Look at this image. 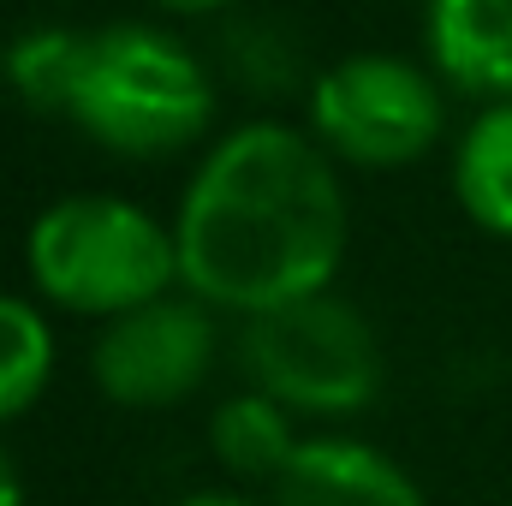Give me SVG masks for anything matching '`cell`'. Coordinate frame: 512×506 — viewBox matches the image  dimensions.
I'll return each instance as SVG.
<instances>
[{
  "label": "cell",
  "mask_w": 512,
  "mask_h": 506,
  "mask_svg": "<svg viewBox=\"0 0 512 506\" xmlns=\"http://www.w3.org/2000/svg\"><path fill=\"white\" fill-rule=\"evenodd\" d=\"M423 48L453 90L483 102L512 96V0H429Z\"/></svg>",
  "instance_id": "cell-8"
},
{
  "label": "cell",
  "mask_w": 512,
  "mask_h": 506,
  "mask_svg": "<svg viewBox=\"0 0 512 506\" xmlns=\"http://www.w3.org/2000/svg\"><path fill=\"white\" fill-rule=\"evenodd\" d=\"M173 506H256V501H245V495H227V489H203V495H185V501H173Z\"/></svg>",
  "instance_id": "cell-15"
},
{
  "label": "cell",
  "mask_w": 512,
  "mask_h": 506,
  "mask_svg": "<svg viewBox=\"0 0 512 506\" xmlns=\"http://www.w3.org/2000/svg\"><path fill=\"white\" fill-rule=\"evenodd\" d=\"M30 286L72 316H120L179 286V233L114 191H72L30 221Z\"/></svg>",
  "instance_id": "cell-3"
},
{
  "label": "cell",
  "mask_w": 512,
  "mask_h": 506,
  "mask_svg": "<svg viewBox=\"0 0 512 506\" xmlns=\"http://www.w3.org/2000/svg\"><path fill=\"white\" fill-rule=\"evenodd\" d=\"M78 54H84V30L36 24V30L12 36V42L0 48V78H6V90H12L30 114L66 120L72 78H78Z\"/></svg>",
  "instance_id": "cell-11"
},
{
  "label": "cell",
  "mask_w": 512,
  "mask_h": 506,
  "mask_svg": "<svg viewBox=\"0 0 512 506\" xmlns=\"http://www.w3.org/2000/svg\"><path fill=\"white\" fill-rule=\"evenodd\" d=\"M54 376V328L30 298L0 292V423L24 417Z\"/></svg>",
  "instance_id": "cell-12"
},
{
  "label": "cell",
  "mask_w": 512,
  "mask_h": 506,
  "mask_svg": "<svg viewBox=\"0 0 512 506\" xmlns=\"http://www.w3.org/2000/svg\"><path fill=\"white\" fill-rule=\"evenodd\" d=\"M0 506H24V477H18V459L6 453V441H0Z\"/></svg>",
  "instance_id": "cell-13"
},
{
  "label": "cell",
  "mask_w": 512,
  "mask_h": 506,
  "mask_svg": "<svg viewBox=\"0 0 512 506\" xmlns=\"http://www.w3.org/2000/svg\"><path fill=\"white\" fill-rule=\"evenodd\" d=\"M215 352H221L215 304H203L197 292H161L102 322L90 346V376L126 411H167L209 381Z\"/></svg>",
  "instance_id": "cell-6"
},
{
  "label": "cell",
  "mask_w": 512,
  "mask_h": 506,
  "mask_svg": "<svg viewBox=\"0 0 512 506\" xmlns=\"http://www.w3.org/2000/svg\"><path fill=\"white\" fill-rule=\"evenodd\" d=\"M453 197L483 233L512 239V96L465 126L453 149Z\"/></svg>",
  "instance_id": "cell-10"
},
{
  "label": "cell",
  "mask_w": 512,
  "mask_h": 506,
  "mask_svg": "<svg viewBox=\"0 0 512 506\" xmlns=\"http://www.w3.org/2000/svg\"><path fill=\"white\" fill-rule=\"evenodd\" d=\"M441 72L382 48L346 54L310 78V131L352 167H411L447 131Z\"/></svg>",
  "instance_id": "cell-5"
},
{
  "label": "cell",
  "mask_w": 512,
  "mask_h": 506,
  "mask_svg": "<svg viewBox=\"0 0 512 506\" xmlns=\"http://www.w3.org/2000/svg\"><path fill=\"white\" fill-rule=\"evenodd\" d=\"M298 411L286 399H274L268 387H245L227 393L209 417V453L227 477L239 483H274L286 471V459L298 453Z\"/></svg>",
  "instance_id": "cell-9"
},
{
  "label": "cell",
  "mask_w": 512,
  "mask_h": 506,
  "mask_svg": "<svg viewBox=\"0 0 512 506\" xmlns=\"http://www.w3.org/2000/svg\"><path fill=\"white\" fill-rule=\"evenodd\" d=\"M173 233L179 286L215 310L262 316L328 292L352 245V203L334 149L286 120L227 131L197 161Z\"/></svg>",
  "instance_id": "cell-1"
},
{
  "label": "cell",
  "mask_w": 512,
  "mask_h": 506,
  "mask_svg": "<svg viewBox=\"0 0 512 506\" xmlns=\"http://www.w3.org/2000/svg\"><path fill=\"white\" fill-rule=\"evenodd\" d=\"M239 358L256 387L298 417H352L382 393V340L358 304L334 298V286L245 316Z\"/></svg>",
  "instance_id": "cell-4"
},
{
  "label": "cell",
  "mask_w": 512,
  "mask_h": 506,
  "mask_svg": "<svg viewBox=\"0 0 512 506\" xmlns=\"http://www.w3.org/2000/svg\"><path fill=\"white\" fill-rule=\"evenodd\" d=\"M274 506H429L417 477L352 435H310L274 477Z\"/></svg>",
  "instance_id": "cell-7"
},
{
  "label": "cell",
  "mask_w": 512,
  "mask_h": 506,
  "mask_svg": "<svg viewBox=\"0 0 512 506\" xmlns=\"http://www.w3.org/2000/svg\"><path fill=\"white\" fill-rule=\"evenodd\" d=\"M161 12H173V18H209V12H227V6H239V0H155Z\"/></svg>",
  "instance_id": "cell-14"
},
{
  "label": "cell",
  "mask_w": 512,
  "mask_h": 506,
  "mask_svg": "<svg viewBox=\"0 0 512 506\" xmlns=\"http://www.w3.org/2000/svg\"><path fill=\"white\" fill-rule=\"evenodd\" d=\"M66 120L126 161H161L215 126V72L173 30L108 24L84 30Z\"/></svg>",
  "instance_id": "cell-2"
}]
</instances>
